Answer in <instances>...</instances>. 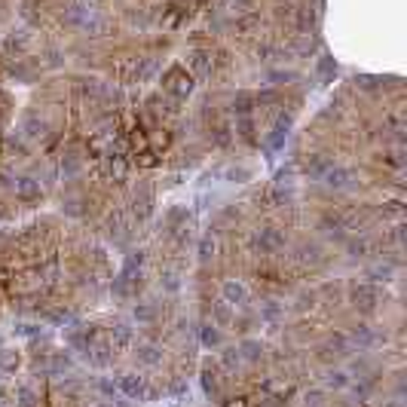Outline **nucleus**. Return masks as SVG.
<instances>
[{
  "label": "nucleus",
  "mask_w": 407,
  "mask_h": 407,
  "mask_svg": "<svg viewBox=\"0 0 407 407\" xmlns=\"http://www.w3.org/2000/svg\"><path fill=\"white\" fill-rule=\"evenodd\" d=\"M114 386H117L119 395H126L129 401H138V404H141V401H156L163 395V389H160V386H153L151 377H147L144 371H119Z\"/></svg>",
  "instance_id": "nucleus-1"
},
{
  "label": "nucleus",
  "mask_w": 407,
  "mask_h": 407,
  "mask_svg": "<svg viewBox=\"0 0 407 407\" xmlns=\"http://www.w3.org/2000/svg\"><path fill=\"white\" fill-rule=\"evenodd\" d=\"M346 297L355 307L358 316H374V312H380L386 307V288H380L377 282H367V279L365 282H349Z\"/></svg>",
  "instance_id": "nucleus-2"
},
{
  "label": "nucleus",
  "mask_w": 407,
  "mask_h": 407,
  "mask_svg": "<svg viewBox=\"0 0 407 407\" xmlns=\"http://www.w3.org/2000/svg\"><path fill=\"white\" fill-rule=\"evenodd\" d=\"M248 248H252V254H257V257H279L285 248H288V236L276 224H261L248 236Z\"/></svg>",
  "instance_id": "nucleus-3"
},
{
  "label": "nucleus",
  "mask_w": 407,
  "mask_h": 407,
  "mask_svg": "<svg viewBox=\"0 0 407 407\" xmlns=\"http://www.w3.org/2000/svg\"><path fill=\"white\" fill-rule=\"evenodd\" d=\"M129 355H132V365L135 371H163L165 365H169V353H165L163 343H156V340L144 337V340H135L132 346H129Z\"/></svg>",
  "instance_id": "nucleus-4"
},
{
  "label": "nucleus",
  "mask_w": 407,
  "mask_h": 407,
  "mask_svg": "<svg viewBox=\"0 0 407 407\" xmlns=\"http://www.w3.org/2000/svg\"><path fill=\"white\" fill-rule=\"evenodd\" d=\"M346 337L355 349H365V353H374V349H383L389 343V334H386L383 328L371 325V322H353V328L346 331Z\"/></svg>",
  "instance_id": "nucleus-5"
},
{
  "label": "nucleus",
  "mask_w": 407,
  "mask_h": 407,
  "mask_svg": "<svg viewBox=\"0 0 407 407\" xmlns=\"http://www.w3.org/2000/svg\"><path fill=\"white\" fill-rule=\"evenodd\" d=\"M319 184H325V187L334 190V193H349V190L358 187V172L349 169V165L334 163V165H331V169L325 172V178H322Z\"/></svg>",
  "instance_id": "nucleus-6"
},
{
  "label": "nucleus",
  "mask_w": 407,
  "mask_h": 407,
  "mask_svg": "<svg viewBox=\"0 0 407 407\" xmlns=\"http://www.w3.org/2000/svg\"><path fill=\"white\" fill-rule=\"evenodd\" d=\"M224 380L227 374L218 367V362H202V371H199V383H202V392L208 395L211 401H220L224 399Z\"/></svg>",
  "instance_id": "nucleus-7"
},
{
  "label": "nucleus",
  "mask_w": 407,
  "mask_h": 407,
  "mask_svg": "<svg viewBox=\"0 0 407 407\" xmlns=\"http://www.w3.org/2000/svg\"><path fill=\"white\" fill-rule=\"evenodd\" d=\"M220 300H224L227 307H233V309H248L252 291H248V285L242 279H224L220 282Z\"/></svg>",
  "instance_id": "nucleus-8"
},
{
  "label": "nucleus",
  "mask_w": 407,
  "mask_h": 407,
  "mask_svg": "<svg viewBox=\"0 0 407 407\" xmlns=\"http://www.w3.org/2000/svg\"><path fill=\"white\" fill-rule=\"evenodd\" d=\"M132 325H138V328H160L163 325V307L156 300H138L132 307Z\"/></svg>",
  "instance_id": "nucleus-9"
},
{
  "label": "nucleus",
  "mask_w": 407,
  "mask_h": 407,
  "mask_svg": "<svg viewBox=\"0 0 407 407\" xmlns=\"http://www.w3.org/2000/svg\"><path fill=\"white\" fill-rule=\"evenodd\" d=\"M129 215L138 220H147L153 215V187L151 184H138L132 190V199H129Z\"/></svg>",
  "instance_id": "nucleus-10"
},
{
  "label": "nucleus",
  "mask_w": 407,
  "mask_h": 407,
  "mask_svg": "<svg viewBox=\"0 0 407 407\" xmlns=\"http://www.w3.org/2000/svg\"><path fill=\"white\" fill-rule=\"evenodd\" d=\"M107 340L114 343L117 353H129V346L135 343V325L129 319H114L107 328Z\"/></svg>",
  "instance_id": "nucleus-11"
},
{
  "label": "nucleus",
  "mask_w": 407,
  "mask_h": 407,
  "mask_svg": "<svg viewBox=\"0 0 407 407\" xmlns=\"http://www.w3.org/2000/svg\"><path fill=\"white\" fill-rule=\"evenodd\" d=\"M9 187H13L16 199H18V202H25V206H34V202H40V199H43V187H40V181H37V178H28V175H16Z\"/></svg>",
  "instance_id": "nucleus-12"
},
{
  "label": "nucleus",
  "mask_w": 407,
  "mask_h": 407,
  "mask_svg": "<svg viewBox=\"0 0 407 407\" xmlns=\"http://www.w3.org/2000/svg\"><path fill=\"white\" fill-rule=\"evenodd\" d=\"M257 322H264L266 328H279L285 322V303H279L276 297H261L254 307Z\"/></svg>",
  "instance_id": "nucleus-13"
},
{
  "label": "nucleus",
  "mask_w": 407,
  "mask_h": 407,
  "mask_svg": "<svg viewBox=\"0 0 407 407\" xmlns=\"http://www.w3.org/2000/svg\"><path fill=\"white\" fill-rule=\"evenodd\" d=\"M105 233H107V239H114V242H123V239H129V233H132L129 211H123V208L110 211V215L105 218Z\"/></svg>",
  "instance_id": "nucleus-14"
},
{
  "label": "nucleus",
  "mask_w": 407,
  "mask_h": 407,
  "mask_svg": "<svg viewBox=\"0 0 407 407\" xmlns=\"http://www.w3.org/2000/svg\"><path fill=\"white\" fill-rule=\"evenodd\" d=\"M337 160H334V156H328V153H307V156H303V163H300V169H303V175H307L309 181H322V178H325V172Z\"/></svg>",
  "instance_id": "nucleus-15"
},
{
  "label": "nucleus",
  "mask_w": 407,
  "mask_h": 407,
  "mask_svg": "<svg viewBox=\"0 0 407 407\" xmlns=\"http://www.w3.org/2000/svg\"><path fill=\"white\" fill-rule=\"evenodd\" d=\"M365 276H367V282H377V285H386V282H392L395 276H399V261L395 257H380V261H374L371 266L365 270Z\"/></svg>",
  "instance_id": "nucleus-16"
},
{
  "label": "nucleus",
  "mask_w": 407,
  "mask_h": 407,
  "mask_svg": "<svg viewBox=\"0 0 407 407\" xmlns=\"http://www.w3.org/2000/svg\"><path fill=\"white\" fill-rule=\"evenodd\" d=\"M316 230L322 236L328 239H346V227H343V218H340V211H325L319 220H316Z\"/></svg>",
  "instance_id": "nucleus-17"
},
{
  "label": "nucleus",
  "mask_w": 407,
  "mask_h": 407,
  "mask_svg": "<svg viewBox=\"0 0 407 407\" xmlns=\"http://www.w3.org/2000/svg\"><path fill=\"white\" fill-rule=\"evenodd\" d=\"M49 132V123L40 117V114H25L22 117V129H18V135L25 138V141H40Z\"/></svg>",
  "instance_id": "nucleus-18"
},
{
  "label": "nucleus",
  "mask_w": 407,
  "mask_h": 407,
  "mask_svg": "<svg viewBox=\"0 0 407 407\" xmlns=\"http://www.w3.org/2000/svg\"><path fill=\"white\" fill-rule=\"evenodd\" d=\"M196 340H199V346L202 349H220L224 346V328H218L215 322H199V328H196Z\"/></svg>",
  "instance_id": "nucleus-19"
},
{
  "label": "nucleus",
  "mask_w": 407,
  "mask_h": 407,
  "mask_svg": "<svg viewBox=\"0 0 407 407\" xmlns=\"http://www.w3.org/2000/svg\"><path fill=\"white\" fill-rule=\"evenodd\" d=\"M236 346H239V353H242V362H245V365H261V362H266V343H261L257 337H242Z\"/></svg>",
  "instance_id": "nucleus-20"
},
{
  "label": "nucleus",
  "mask_w": 407,
  "mask_h": 407,
  "mask_svg": "<svg viewBox=\"0 0 407 407\" xmlns=\"http://www.w3.org/2000/svg\"><path fill=\"white\" fill-rule=\"evenodd\" d=\"M242 365H245V362H242V353H239V346H220L218 367H220V371H224L227 377H236Z\"/></svg>",
  "instance_id": "nucleus-21"
},
{
  "label": "nucleus",
  "mask_w": 407,
  "mask_h": 407,
  "mask_svg": "<svg viewBox=\"0 0 407 407\" xmlns=\"http://www.w3.org/2000/svg\"><path fill=\"white\" fill-rule=\"evenodd\" d=\"M291 254H294V261H297V264H309V266L325 261V252H322L319 242H300V245L291 248Z\"/></svg>",
  "instance_id": "nucleus-22"
},
{
  "label": "nucleus",
  "mask_w": 407,
  "mask_h": 407,
  "mask_svg": "<svg viewBox=\"0 0 407 407\" xmlns=\"http://www.w3.org/2000/svg\"><path fill=\"white\" fill-rule=\"evenodd\" d=\"M349 383H353V374L343 371V367H337V365H331L325 371V377H322V386H325V389H334V392H346Z\"/></svg>",
  "instance_id": "nucleus-23"
},
{
  "label": "nucleus",
  "mask_w": 407,
  "mask_h": 407,
  "mask_svg": "<svg viewBox=\"0 0 407 407\" xmlns=\"http://www.w3.org/2000/svg\"><path fill=\"white\" fill-rule=\"evenodd\" d=\"M13 404L16 407H40V392L31 383H16L13 386Z\"/></svg>",
  "instance_id": "nucleus-24"
},
{
  "label": "nucleus",
  "mask_w": 407,
  "mask_h": 407,
  "mask_svg": "<svg viewBox=\"0 0 407 407\" xmlns=\"http://www.w3.org/2000/svg\"><path fill=\"white\" fill-rule=\"evenodd\" d=\"M371 252H374L371 236H365V233H349L346 236V254L349 257H371Z\"/></svg>",
  "instance_id": "nucleus-25"
},
{
  "label": "nucleus",
  "mask_w": 407,
  "mask_h": 407,
  "mask_svg": "<svg viewBox=\"0 0 407 407\" xmlns=\"http://www.w3.org/2000/svg\"><path fill=\"white\" fill-rule=\"evenodd\" d=\"M165 89H169V92H172V95H178V98H184V95H190L193 83H190V77H184V73H181L178 68H172L169 73H165Z\"/></svg>",
  "instance_id": "nucleus-26"
},
{
  "label": "nucleus",
  "mask_w": 407,
  "mask_h": 407,
  "mask_svg": "<svg viewBox=\"0 0 407 407\" xmlns=\"http://www.w3.org/2000/svg\"><path fill=\"white\" fill-rule=\"evenodd\" d=\"M233 316H236V309L227 307V303L220 300V297L208 307V322H215L218 328H230V325H233Z\"/></svg>",
  "instance_id": "nucleus-27"
},
{
  "label": "nucleus",
  "mask_w": 407,
  "mask_h": 407,
  "mask_svg": "<svg viewBox=\"0 0 407 407\" xmlns=\"http://www.w3.org/2000/svg\"><path fill=\"white\" fill-rule=\"evenodd\" d=\"M156 285H160V291L163 294H178L181 291V270H175V266H163L160 270V279H156Z\"/></svg>",
  "instance_id": "nucleus-28"
},
{
  "label": "nucleus",
  "mask_w": 407,
  "mask_h": 407,
  "mask_svg": "<svg viewBox=\"0 0 407 407\" xmlns=\"http://www.w3.org/2000/svg\"><path fill=\"white\" fill-rule=\"evenodd\" d=\"M190 68L196 71V77L208 80L211 71H215V55H211V49H208V52H202V49L193 52V55H190Z\"/></svg>",
  "instance_id": "nucleus-29"
},
{
  "label": "nucleus",
  "mask_w": 407,
  "mask_h": 407,
  "mask_svg": "<svg viewBox=\"0 0 407 407\" xmlns=\"http://www.w3.org/2000/svg\"><path fill=\"white\" fill-rule=\"evenodd\" d=\"M288 129H291V117H279L273 126V132L266 135V147L270 151H279V147L285 144V138H288Z\"/></svg>",
  "instance_id": "nucleus-30"
},
{
  "label": "nucleus",
  "mask_w": 407,
  "mask_h": 407,
  "mask_svg": "<svg viewBox=\"0 0 407 407\" xmlns=\"http://www.w3.org/2000/svg\"><path fill=\"white\" fill-rule=\"evenodd\" d=\"M18 365H22V355H18V349L0 346V374H16Z\"/></svg>",
  "instance_id": "nucleus-31"
},
{
  "label": "nucleus",
  "mask_w": 407,
  "mask_h": 407,
  "mask_svg": "<svg viewBox=\"0 0 407 407\" xmlns=\"http://www.w3.org/2000/svg\"><path fill=\"white\" fill-rule=\"evenodd\" d=\"M233 114L236 117H252L254 114V92H236L233 95Z\"/></svg>",
  "instance_id": "nucleus-32"
},
{
  "label": "nucleus",
  "mask_w": 407,
  "mask_h": 407,
  "mask_svg": "<svg viewBox=\"0 0 407 407\" xmlns=\"http://www.w3.org/2000/svg\"><path fill=\"white\" fill-rule=\"evenodd\" d=\"M218 257V239L215 236H202L199 239V264H211Z\"/></svg>",
  "instance_id": "nucleus-33"
},
{
  "label": "nucleus",
  "mask_w": 407,
  "mask_h": 407,
  "mask_svg": "<svg viewBox=\"0 0 407 407\" xmlns=\"http://www.w3.org/2000/svg\"><path fill=\"white\" fill-rule=\"evenodd\" d=\"M300 407H328L325 389H307L300 395Z\"/></svg>",
  "instance_id": "nucleus-34"
},
{
  "label": "nucleus",
  "mask_w": 407,
  "mask_h": 407,
  "mask_svg": "<svg viewBox=\"0 0 407 407\" xmlns=\"http://www.w3.org/2000/svg\"><path fill=\"white\" fill-rule=\"evenodd\" d=\"M43 334V328L37 325V322H18L13 328V337H25V340H37Z\"/></svg>",
  "instance_id": "nucleus-35"
},
{
  "label": "nucleus",
  "mask_w": 407,
  "mask_h": 407,
  "mask_svg": "<svg viewBox=\"0 0 407 407\" xmlns=\"http://www.w3.org/2000/svg\"><path fill=\"white\" fill-rule=\"evenodd\" d=\"M316 303H319L316 291H300V294H297V303H294V309H297V312H307V309H316Z\"/></svg>",
  "instance_id": "nucleus-36"
},
{
  "label": "nucleus",
  "mask_w": 407,
  "mask_h": 407,
  "mask_svg": "<svg viewBox=\"0 0 407 407\" xmlns=\"http://www.w3.org/2000/svg\"><path fill=\"white\" fill-rule=\"evenodd\" d=\"M224 6H227V13H233L236 18H242L248 9H252V0H224Z\"/></svg>",
  "instance_id": "nucleus-37"
},
{
  "label": "nucleus",
  "mask_w": 407,
  "mask_h": 407,
  "mask_svg": "<svg viewBox=\"0 0 407 407\" xmlns=\"http://www.w3.org/2000/svg\"><path fill=\"white\" fill-rule=\"evenodd\" d=\"M312 25H316V13H312V6H300V13H297V28H300V31H309Z\"/></svg>",
  "instance_id": "nucleus-38"
},
{
  "label": "nucleus",
  "mask_w": 407,
  "mask_h": 407,
  "mask_svg": "<svg viewBox=\"0 0 407 407\" xmlns=\"http://www.w3.org/2000/svg\"><path fill=\"white\" fill-rule=\"evenodd\" d=\"M266 80L273 83V86H285L288 80H294L291 71H266Z\"/></svg>",
  "instance_id": "nucleus-39"
},
{
  "label": "nucleus",
  "mask_w": 407,
  "mask_h": 407,
  "mask_svg": "<svg viewBox=\"0 0 407 407\" xmlns=\"http://www.w3.org/2000/svg\"><path fill=\"white\" fill-rule=\"evenodd\" d=\"M319 73H322V77H331V73H337V64H334V59H328V55H322V61H319Z\"/></svg>",
  "instance_id": "nucleus-40"
},
{
  "label": "nucleus",
  "mask_w": 407,
  "mask_h": 407,
  "mask_svg": "<svg viewBox=\"0 0 407 407\" xmlns=\"http://www.w3.org/2000/svg\"><path fill=\"white\" fill-rule=\"evenodd\" d=\"M227 178L239 184V178H248V169H230V172H227Z\"/></svg>",
  "instance_id": "nucleus-41"
},
{
  "label": "nucleus",
  "mask_w": 407,
  "mask_h": 407,
  "mask_svg": "<svg viewBox=\"0 0 407 407\" xmlns=\"http://www.w3.org/2000/svg\"><path fill=\"white\" fill-rule=\"evenodd\" d=\"M86 407H114V401H107V399H95V401H89Z\"/></svg>",
  "instance_id": "nucleus-42"
},
{
  "label": "nucleus",
  "mask_w": 407,
  "mask_h": 407,
  "mask_svg": "<svg viewBox=\"0 0 407 407\" xmlns=\"http://www.w3.org/2000/svg\"><path fill=\"white\" fill-rule=\"evenodd\" d=\"M0 407H13V401H9L6 392H0Z\"/></svg>",
  "instance_id": "nucleus-43"
},
{
  "label": "nucleus",
  "mask_w": 407,
  "mask_h": 407,
  "mask_svg": "<svg viewBox=\"0 0 407 407\" xmlns=\"http://www.w3.org/2000/svg\"><path fill=\"white\" fill-rule=\"evenodd\" d=\"M114 407H132V404H129V401H117Z\"/></svg>",
  "instance_id": "nucleus-44"
},
{
  "label": "nucleus",
  "mask_w": 407,
  "mask_h": 407,
  "mask_svg": "<svg viewBox=\"0 0 407 407\" xmlns=\"http://www.w3.org/2000/svg\"><path fill=\"white\" fill-rule=\"evenodd\" d=\"M86 4H89V6H92V4H98V0H86Z\"/></svg>",
  "instance_id": "nucleus-45"
},
{
  "label": "nucleus",
  "mask_w": 407,
  "mask_h": 407,
  "mask_svg": "<svg viewBox=\"0 0 407 407\" xmlns=\"http://www.w3.org/2000/svg\"><path fill=\"white\" fill-rule=\"evenodd\" d=\"M0 346H4V334H0Z\"/></svg>",
  "instance_id": "nucleus-46"
},
{
  "label": "nucleus",
  "mask_w": 407,
  "mask_h": 407,
  "mask_svg": "<svg viewBox=\"0 0 407 407\" xmlns=\"http://www.w3.org/2000/svg\"><path fill=\"white\" fill-rule=\"evenodd\" d=\"M0 377H4V374H0Z\"/></svg>",
  "instance_id": "nucleus-47"
}]
</instances>
